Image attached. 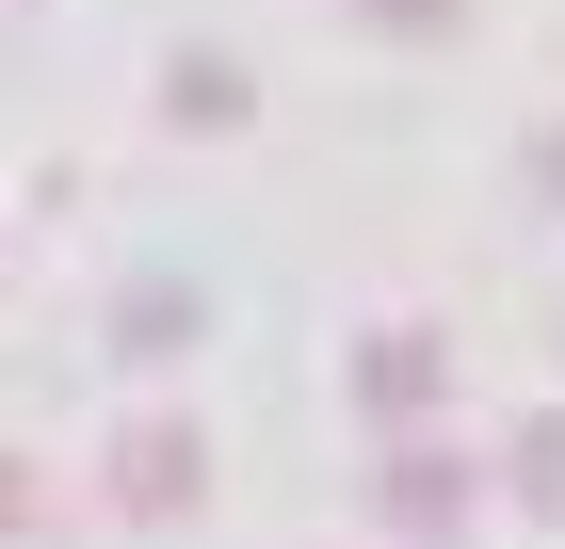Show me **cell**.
Here are the masks:
<instances>
[{
	"mask_svg": "<svg viewBox=\"0 0 565 549\" xmlns=\"http://www.w3.org/2000/svg\"><path fill=\"white\" fill-rule=\"evenodd\" d=\"M533 194H565V129H533Z\"/></svg>",
	"mask_w": 565,
	"mask_h": 549,
	"instance_id": "9c48e42d",
	"label": "cell"
},
{
	"mask_svg": "<svg viewBox=\"0 0 565 549\" xmlns=\"http://www.w3.org/2000/svg\"><path fill=\"white\" fill-rule=\"evenodd\" d=\"M355 17H372V33H452L469 0H355Z\"/></svg>",
	"mask_w": 565,
	"mask_h": 549,
	"instance_id": "52a82bcc",
	"label": "cell"
},
{
	"mask_svg": "<svg viewBox=\"0 0 565 549\" xmlns=\"http://www.w3.org/2000/svg\"><path fill=\"white\" fill-rule=\"evenodd\" d=\"M178 339H194V292H178V275H130V307H114V356H130V372H162Z\"/></svg>",
	"mask_w": 565,
	"mask_h": 549,
	"instance_id": "5b68a950",
	"label": "cell"
},
{
	"mask_svg": "<svg viewBox=\"0 0 565 549\" xmlns=\"http://www.w3.org/2000/svg\"><path fill=\"white\" fill-rule=\"evenodd\" d=\"M501 485H518L533 517H565V404H533V421L501 436Z\"/></svg>",
	"mask_w": 565,
	"mask_h": 549,
	"instance_id": "8992f818",
	"label": "cell"
},
{
	"mask_svg": "<svg viewBox=\"0 0 565 549\" xmlns=\"http://www.w3.org/2000/svg\"><path fill=\"white\" fill-rule=\"evenodd\" d=\"M162 114H178V129H243V114H259V82H243L226 49H178V65H162Z\"/></svg>",
	"mask_w": 565,
	"mask_h": 549,
	"instance_id": "277c9868",
	"label": "cell"
},
{
	"mask_svg": "<svg viewBox=\"0 0 565 549\" xmlns=\"http://www.w3.org/2000/svg\"><path fill=\"white\" fill-rule=\"evenodd\" d=\"M33 517H49V485H33V468H17V453H0V549L33 534Z\"/></svg>",
	"mask_w": 565,
	"mask_h": 549,
	"instance_id": "ba28073f",
	"label": "cell"
},
{
	"mask_svg": "<svg viewBox=\"0 0 565 549\" xmlns=\"http://www.w3.org/2000/svg\"><path fill=\"white\" fill-rule=\"evenodd\" d=\"M97 502H114V517H146V534H162V517H194V502H211V436L178 421V404L114 421V453H97Z\"/></svg>",
	"mask_w": 565,
	"mask_h": 549,
	"instance_id": "6da1fadb",
	"label": "cell"
},
{
	"mask_svg": "<svg viewBox=\"0 0 565 549\" xmlns=\"http://www.w3.org/2000/svg\"><path fill=\"white\" fill-rule=\"evenodd\" d=\"M355 404H372L388 436H436V421H452V339H436V324H372V339H355Z\"/></svg>",
	"mask_w": 565,
	"mask_h": 549,
	"instance_id": "7a4b0ae2",
	"label": "cell"
},
{
	"mask_svg": "<svg viewBox=\"0 0 565 549\" xmlns=\"http://www.w3.org/2000/svg\"><path fill=\"white\" fill-rule=\"evenodd\" d=\"M372 517L436 549L452 517H469V453H452V436H388V468H372Z\"/></svg>",
	"mask_w": 565,
	"mask_h": 549,
	"instance_id": "3957f363",
	"label": "cell"
}]
</instances>
